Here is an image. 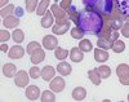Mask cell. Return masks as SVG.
Returning a JSON list of instances; mask_svg holds the SVG:
<instances>
[{"label": "cell", "instance_id": "6da1fadb", "mask_svg": "<svg viewBox=\"0 0 129 102\" xmlns=\"http://www.w3.org/2000/svg\"><path fill=\"white\" fill-rule=\"evenodd\" d=\"M103 17L97 12L95 9H83L79 10L78 19L75 22L79 29H81L84 32L90 34V35H97L101 32L103 27Z\"/></svg>", "mask_w": 129, "mask_h": 102}, {"label": "cell", "instance_id": "7a4b0ae2", "mask_svg": "<svg viewBox=\"0 0 129 102\" xmlns=\"http://www.w3.org/2000/svg\"><path fill=\"white\" fill-rule=\"evenodd\" d=\"M103 22L105 25L110 26L114 30H120L125 22V17L117 10V8L115 7V9L112 10V13L109 16H103Z\"/></svg>", "mask_w": 129, "mask_h": 102}, {"label": "cell", "instance_id": "3957f363", "mask_svg": "<svg viewBox=\"0 0 129 102\" xmlns=\"http://www.w3.org/2000/svg\"><path fill=\"white\" fill-rule=\"evenodd\" d=\"M102 17L109 16L112 13V10L115 9V0H98L94 8Z\"/></svg>", "mask_w": 129, "mask_h": 102}, {"label": "cell", "instance_id": "277c9868", "mask_svg": "<svg viewBox=\"0 0 129 102\" xmlns=\"http://www.w3.org/2000/svg\"><path fill=\"white\" fill-rule=\"evenodd\" d=\"M50 10H52L53 16H54V18H56V23H64V22H69L70 21V18L67 16V12L64 9H62L57 3L56 4H52Z\"/></svg>", "mask_w": 129, "mask_h": 102}, {"label": "cell", "instance_id": "5b68a950", "mask_svg": "<svg viewBox=\"0 0 129 102\" xmlns=\"http://www.w3.org/2000/svg\"><path fill=\"white\" fill-rule=\"evenodd\" d=\"M14 84L19 88H25L28 84V74L25 70L18 71L16 74V78H14Z\"/></svg>", "mask_w": 129, "mask_h": 102}, {"label": "cell", "instance_id": "8992f818", "mask_svg": "<svg viewBox=\"0 0 129 102\" xmlns=\"http://www.w3.org/2000/svg\"><path fill=\"white\" fill-rule=\"evenodd\" d=\"M43 47L47 50H53L58 47V40L54 35H47L43 39Z\"/></svg>", "mask_w": 129, "mask_h": 102}, {"label": "cell", "instance_id": "52a82bcc", "mask_svg": "<svg viewBox=\"0 0 129 102\" xmlns=\"http://www.w3.org/2000/svg\"><path fill=\"white\" fill-rule=\"evenodd\" d=\"M64 85H66V83H64V80L62 78H53L50 80V84H49L50 89L56 93L62 92V90L64 89Z\"/></svg>", "mask_w": 129, "mask_h": 102}, {"label": "cell", "instance_id": "ba28073f", "mask_svg": "<svg viewBox=\"0 0 129 102\" xmlns=\"http://www.w3.org/2000/svg\"><path fill=\"white\" fill-rule=\"evenodd\" d=\"M115 7L125 18L129 17V0H115Z\"/></svg>", "mask_w": 129, "mask_h": 102}, {"label": "cell", "instance_id": "9c48e42d", "mask_svg": "<svg viewBox=\"0 0 129 102\" xmlns=\"http://www.w3.org/2000/svg\"><path fill=\"white\" fill-rule=\"evenodd\" d=\"M8 56H9V58L19 60V58H22L23 56H25V49L21 47V45H14V47H12V48L9 49Z\"/></svg>", "mask_w": 129, "mask_h": 102}, {"label": "cell", "instance_id": "30bf717a", "mask_svg": "<svg viewBox=\"0 0 129 102\" xmlns=\"http://www.w3.org/2000/svg\"><path fill=\"white\" fill-rule=\"evenodd\" d=\"M3 25L5 29H16L19 25V17L12 14V16H8L5 18H3Z\"/></svg>", "mask_w": 129, "mask_h": 102}, {"label": "cell", "instance_id": "8fae6325", "mask_svg": "<svg viewBox=\"0 0 129 102\" xmlns=\"http://www.w3.org/2000/svg\"><path fill=\"white\" fill-rule=\"evenodd\" d=\"M40 89L36 87V85H30L27 87L26 89V97L30 99V101H36L39 97H40Z\"/></svg>", "mask_w": 129, "mask_h": 102}, {"label": "cell", "instance_id": "7c38bea8", "mask_svg": "<svg viewBox=\"0 0 129 102\" xmlns=\"http://www.w3.org/2000/svg\"><path fill=\"white\" fill-rule=\"evenodd\" d=\"M69 29H70V21L64 22V23H56L52 27V32L54 34V35H63V34L67 32Z\"/></svg>", "mask_w": 129, "mask_h": 102}, {"label": "cell", "instance_id": "4fadbf2b", "mask_svg": "<svg viewBox=\"0 0 129 102\" xmlns=\"http://www.w3.org/2000/svg\"><path fill=\"white\" fill-rule=\"evenodd\" d=\"M69 56H70V58H71L72 62H81L83 58H84L83 50H81L80 48H78V47L72 48V49L70 50V54H69Z\"/></svg>", "mask_w": 129, "mask_h": 102}, {"label": "cell", "instance_id": "5bb4252c", "mask_svg": "<svg viewBox=\"0 0 129 102\" xmlns=\"http://www.w3.org/2000/svg\"><path fill=\"white\" fill-rule=\"evenodd\" d=\"M30 56H31V57H30L31 62H32V63H35V65L43 62V61H44V58H45V53H44V50H43L41 48L36 49L34 53L30 54Z\"/></svg>", "mask_w": 129, "mask_h": 102}, {"label": "cell", "instance_id": "9a60e30c", "mask_svg": "<svg viewBox=\"0 0 129 102\" xmlns=\"http://www.w3.org/2000/svg\"><path fill=\"white\" fill-rule=\"evenodd\" d=\"M54 74H56V70H54V67H52V66H45V67H43V70H41V78L44 79L45 82L52 80V79L54 78Z\"/></svg>", "mask_w": 129, "mask_h": 102}, {"label": "cell", "instance_id": "2e32d148", "mask_svg": "<svg viewBox=\"0 0 129 102\" xmlns=\"http://www.w3.org/2000/svg\"><path fill=\"white\" fill-rule=\"evenodd\" d=\"M94 60L97 62L103 63V62H106L107 60H109V53H107L105 49H102V48H97L94 50Z\"/></svg>", "mask_w": 129, "mask_h": 102}, {"label": "cell", "instance_id": "e0dca14e", "mask_svg": "<svg viewBox=\"0 0 129 102\" xmlns=\"http://www.w3.org/2000/svg\"><path fill=\"white\" fill-rule=\"evenodd\" d=\"M57 71H58L61 75H63V76H67V75L71 74L72 69H71V65H70V63H67V62H61V63L57 65Z\"/></svg>", "mask_w": 129, "mask_h": 102}, {"label": "cell", "instance_id": "ac0fdd59", "mask_svg": "<svg viewBox=\"0 0 129 102\" xmlns=\"http://www.w3.org/2000/svg\"><path fill=\"white\" fill-rule=\"evenodd\" d=\"M85 97H87V90L83 87H78L72 90V98L75 101H83Z\"/></svg>", "mask_w": 129, "mask_h": 102}, {"label": "cell", "instance_id": "d6986e66", "mask_svg": "<svg viewBox=\"0 0 129 102\" xmlns=\"http://www.w3.org/2000/svg\"><path fill=\"white\" fill-rule=\"evenodd\" d=\"M53 13H52V10L50 12H48L47 10V13L43 16L41 18V26L44 27V29H48V27H52L53 26Z\"/></svg>", "mask_w": 129, "mask_h": 102}, {"label": "cell", "instance_id": "ffe728a7", "mask_svg": "<svg viewBox=\"0 0 129 102\" xmlns=\"http://www.w3.org/2000/svg\"><path fill=\"white\" fill-rule=\"evenodd\" d=\"M88 78L90 79V82L95 85H100L101 84V75L98 72V69H93L88 71Z\"/></svg>", "mask_w": 129, "mask_h": 102}, {"label": "cell", "instance_id": "44dd1931", "mask_svg": "<svg viewBox=\"0 0 129 102\" xmlns=\"http://www.w3.org/2000/svg\"><path fill=\"white\" fill-rule=\"evenodd\" d=\"M16 71H17L16 65H13V63H5L3 67V74L7 78H13L16 75Z\"/></svg>", "mask_w": 129, "mask_h": 102}, {"label": "cell", "instance_id": "7402d4cb", "mask_svg": "<svg viewBox=\"0 0 129 102\" xmlns=\"http://www.w3.org/2000/svg\"><path fill=\"white\" fill-rule=\"evenodd\" d=\"M50 4V0H41L38 5V9H36V14L38 16H44L47 13V9Z\"/></svg>", "mask_w": 129, "mask_h": 102}, {"label": "cell", "instance_id": "603a6c76", "mask_svg": "<svg viewBox=\"0 0 129 102\" xmlns=\"http://www.w3.org/2000/svg\"><path fill=\"white\" fill-rule=\"evenodd\" d=\"M111 49H112L115 53H121V52L125 50V43L121 41L120 39H116V40L112 43V45H111Z\"/></svg>", "mask_w": 129, "mask_h": 102}, {"label": "cell", "instance_id": "cb8c5ba5", "mask_svg": "<svg viewBox=\"0 0 129 102\" xmlns=\"http://www.w3.org/2000/svg\"><path fill=\"white\" fill-rule=\"evenodd\" d=\"M69 54H70V52H69L67 49H63V48H61V47H57V48L54 49V57H56L57 60H59V61H63L64 58H67Z\"/></svg>", "mask_w": 129, "mask_h": 102}, {"label": "cell", "instance_id": "d4e9b609", "mask_svg": "<svg viewBox=\"0 0 129 102\" xmlns=\"http://www.w3.org/2000/svg\"><path fill=\"white\" fill-rule=\"evenodd\" d=\"M40 99L43 102H53L56 101V96L53 93V90H44L40 96Z\"/></svg>", "mask_w": 129, "mask_h": 102}, {"label": "cell", "instance_id": "484cf974", "mask_svg": "<svg viewBox=\"0 0 129 102\" xmlns=\"http://www.w3.org/2000/svg\"><path fill=\"white\" fill-rule=\"evenodd\" d=\"M98 69V72L101 75V79H109L110 75H111V69L109 66H106V65H102L100 67H97Z\"/></svg>", "mask_w": 129, "mask_h": 102}, {"label": "cell", "instance_id": "4316f807", "mask_svg": "<svg viewBox=\"0 0 129 102\" xmlns=\"http://www.w3.org/2000/svg\"><path fill=\"white\" fill-rule=\"evenodd\" d=\"M97 45H98V48H102L105 50H109V49H111L112 43L110 40L105 39V38H98V40H97Z\"/></svg>", "mask_w": 129, "mask_h": 102}, {"label": "cell", "instance_id": "83f0119b", "mask_svg": "<svg viewBox=\"0 0 129 102\" xmlns=\"http://www.w3.org/2000/svg\"><path fill=\"white\" fill-rule=\"evenodd\" d=\"M12 39L14 40V43H22L23 39H25V34L22 30L19 29H16L13 32H12Z\"/></svg>", "mask_w": 129, "mask_h": 102}, {"label": "cell", "instance_id": "f1b7e54d", "mask_svg": "<svg viewBox=\"0 0 129 102\" xmlns=\"http://www.w3.org/2000/svg\"><path fill=\"white\" fill-rule=\"evenodd\" d=\"M13 13H14V5L13 4H8L7 7L2 8V10H0V16L3 18H5L8 16H12Z\"/></svg>", "mask_w": 129, "mask_h": 102}, {"label": "cell", "instance_id": "f546056e", "mask_svg": "<svg viewBox=\"0 0 129 102\" xmlns=\"http://www.w3.org/2000/svg\"><path fill=\"white\" fill-rule=\"evenodd\" d=\"M66 12H67V16H69V18L74 22V23H75V22H76V19H78V14H79V10H78V8H75L74 5H71L67 10H66Z\"/></svg>", "mask_w": 129, "mask_h": 102}, {"label": "cell", "instance_id": "4dcf8cb0", "mask_svg": "<svg viewBox=\"0 0 129 102\" xmlns=\"http://www.w3.org/2000/svg\"><path fill=\"white\" fill-rule=\"evenodd\" d=\"M79 48H80L83 52H89V50L93 49V45H92L90 40H88V39H83V40L79 43Z\"/></svg>", "mask_w": 129, "mask_h": 102}, {"label": "cell", "instance_id": "1f68e13d", "mask_svg": "<svg viewBox=\"0 0 129 102\" xmlns=\"http://www.w3.org/2000/svg\"><path fill=\"white\" fill-rule=\"evenodd\" d=\"M25 2H26V10L27 12L32 13L38 9V5H39L38 0H25Z\"/></svg>", "mask_w": 129, "mask_h": 102}, {"label": "cell", "instance_id": "d6a6232c", "mask_svg": "<svg viewBox=\"0 0 129 102\" xmlns=\"http://www.w3.org/2000/svg\"><path fill=\"white\" fill-rule=\"evenodd\" d=\"M116 74H117V78H120L123 75H126L129 74V66L126 63H121L116 67Z\"/></svg>", "mask_w": 129, "mask_h": 102}, {"label": "cell", "instance_id": "836d02e7", "mask_svg": "<svg viewBox=\"0 0 129 102\" xmlns=\"http://www.w3.org/2000/svg\"><path fill=\"white\" fill-rule=\"evenodd\" d=\"M84 34H85V32H84L81 29H79L78 26H76V27H74V29L71 30V36H72L74 39H83Z\"/></svg>", "mask_w": 129, "mask_h": 102}, {"label": "cell", "instance_id": "e575fe53", "mask_svg": "<svg viewBox=\"0 0 129 102\" xmlns=\"http://www.w3.org/2000/svg\"><path fill=\"white\" fill-rule=\"evenodd\" d=\"M39 48H41V45L39 44V43H36V41H31V43H28V45H27V48H26V52L28 53V54H32L36 49H39Z\"/></svg>", "mask_w": 129, "mask_h": 102}, {"label": "cell", "instance_id": "d590c367", "mask_svg": "<svg viewBox=\"0 0 129 102\" xmlns=\"http://www.w3.org/2000/svg\"><path fill=\"white\" fill-rule=\"evenodd\" d=\"M28 74H30V76H31L32 79H38V78L41 76V70L39 69L38 66H34V67H31V69H30Z\"/></svg>", "mask_w": 129, "mask_h": 102}, {"label": "cell", "instance_id": "8d00e7d4", "mask_svg": "<svg viewBox=\"0 0 129 102\" xmlns=\"http://www.w3.org/2000/svg\"><path fill=\"white\" fill-rule=\"evenodd\" d=\"M9 39H10V32H8L7 30H0V41L7 43Z\"/></svg>", "mask_w": 129, "mask_h": 102}, {"label": "cell", "instance_id": "74e56055", "mask_svg": "<svg viewBox=\"0 0 129 102\" xmlns=\"http://www.w3.org/2000/svg\"><path fill=\"white\" fill-rule=\"evenodd\" d=\"M81 2L85 5V9H94L98 0H81Z\"/></svg>", "mask_w": 129, "mask_h": 102}, {"label": "cell", "instance_id": "f35d334b", "mask_svg": "<svg viewBox=\"0 0 129 102\" xmlns=\"http://www.w3.org/2000/svg\"><path fill=\"white\" fill-rule=\"evenodd\" d=\"M120 30H121V32H120V34H121L123 36L129 38V22H126V21H125V22H124V25H123V27H121Z\"/></svg>", "mask_w": 129, "mask_h": 102}, {"label": "cell", "instance_id": "ab89813d", "mask_svg": "<svg viewBox=\"0 0 129 102\" xmlns=\"http://www.w3.org/2000/svg\"><path fill=\"white\" fill-rule=\"evenodd\" d=\"M71 5H72V0H62L61 4H59V7L62 9H64V10H67Z\"/></svg>", "mask_w": 129, "mask_h": 102}, {"label": "cell", "instance_id": "60d3db41", "mask_svg": "<svg viewBox=\"0 0 129 102\" xmlns=\"http://www.w3.org/2000/svg\"><path fill=\"white\" fill-rule=\"evenodd\" d=\"M119 80H120V83H121L123 85H129V74L120 76V78H119Z\"/></svg>", "mask_w": 129, "mask_h": 102}, {"label": "cell", "instance_id": "b9f144b4", "mask_svg": "<svg viewBox=\"0 0 129 102\" xmlns=\"http://www.w3.org/2000/svg\"><path fill=\"white\" fill-rule=\"evenodd\" d=\"M23 14V9L21 8V7H17L16 8V10H14V16H17V17H21Z\"/></svg>", "mask_w": 129, "mask_h": 102}, {"label": "cell", "instance_id": "7bdbcfd3", "mask_svg": "<svg viewBox=\"0 0 129 102\" xmlns=\"http://www.w3.org/2000/svg\"><path fill=\"white\" fill-rule=\"evenodd\" d=\"M8 50V45L5 43H2V52H7Z\"/></svg>", "mask_w": 129, "mask_h": 102}, {"label": "cell", "instance_id": "ee69618b", "mask_svg": "<svg viewBox=\"0 0 129 102\" xmlns=\"http://www.w3.org/2000/svg\"><path fill=\"white\" fill-rule=\"evenodd\" d=\"M8 2H9V0H0V5H2V8H4Z\"/></svg>", "mask_w": 129, "mask_h": 102}, {"label": "cell", "instance_id": "f6af8a7d", "mask_svg": "<svg viewBox=\"0 0 129 102\" xmlns=\"http://www.w3.org/2000/svg\"><path fill=\"white\" fill-rule=\"evenodd\" d=\"M125 21H126V22H129V17H126V18H125Z\"/></svg>", "mask_w": 129, "mask_h": 102}, {"label": "cell", "instance_id": "bcb514c9", "mask_svg": "<svg viewBox=\"0 0 129 102\" xmlns=\"http://www.w3.org/2000/svg\"><path fill=\"white\" fill-rule=\"evenodd\" d=\"M128 101H129V94H128Z\"/></svg>", "mask_w": 129, "mask_h": 102}]
</instances>
